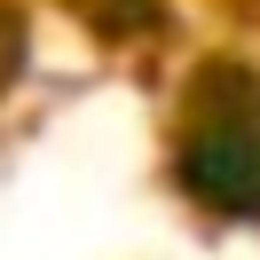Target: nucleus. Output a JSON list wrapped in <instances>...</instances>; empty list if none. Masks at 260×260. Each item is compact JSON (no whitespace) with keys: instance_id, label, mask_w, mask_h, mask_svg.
I'll return each mask as SVG.
<instances>
[{"instance_id":"obj_1","label":"nucleus","mask_w":260,"mask_h":260,"mask_svg":"<svg viewBox=\"0 0 260 260\" xmlns=\"http://www.w3.org/2000/svg\"><path fill=\"white\" fill-rule=\"evenodd\" d=\"M189 174L205 197H221L237 213H260V111H221L213 126H197Z\"/></svg>"}]
</instances>
